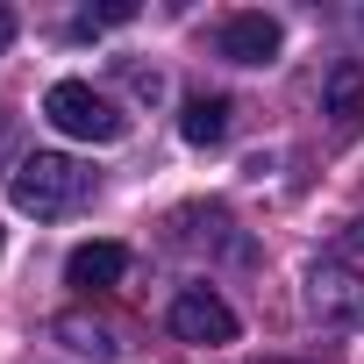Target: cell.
I'll list each match as a JSON object with an SVG mask.
<instances>
[{"instance_id":"obj_1","label":"cell","mask_w":364,"mask_h":364,"mask_svg":"<svg viewBox=\"0 0 364 364\" xmlns=\"http://www.w3.org/2000/svg\"><path fill=\"white\" fill-rule=\"evenodd\" d=\"M8 193H15L22 215H36V222H65V215H79V208L93 200V171H86L79 157H65V150H36V157L15 164Z\"/></svg>"},{"instance_id":"obj_2","label":"cell","mask_w":364,"mask_h":364,"mask_svg":"<svg viewBox=\"0 0 364 364\" xmlns=\"http://www.w3.org/2000/svg\"><path fill=\"white\" fill-rule=\"evenodd\" d=\"M43 114H50L65 136H79V143H122V129H129V114H122L107 93H93L86 79H58V86L43 93Z\"/></svg>"},{"instance_id":"obj_3","label":"cell","mask_w":364,"mask_h":364,"mask_svg":"<svg viewBox=\"0 0 364 364\" xmlns=\"http://www.w3.org/2000/svg\"><path fill=\"white\" fill-rule=\"evenodd\" d=\"M171 336L178 343H236V314H229V300L222 293H208V286H186L171 300Z\"/></svg>"},{"instance_id":"obj_4","label":"cell","mask_w":364,"mask_h":364,"mask_svg":"<svg viewBox=\"0 0 364 364\" xmlns=\"http://www.w3.org/2000/svg\"><path fill=\"white\" fill-rule=\"evenodd\" d=\"M279 43H286V29H279L272 15H229V22H222V58H229V65H272Z\"/></svg>"},{"instance_id":"obj_5","label":"cell","mask_w":364,"mask_h":364,"mask_svg":"<svg viewBox=\"0 0 364 364\" xmlns=\"http://www.w3.org/2000/svg\"><path fill=\"white\" fill-rule=\"evenodd\" d=\"M122 272H129V250H122V243H79V250L65 257V279H72L79 293L122 286Z\"/></svg>"},{"instance_id":"obj_6","label":"cell","mask_w":364,"mask_h":364,"mask_svg":"<svg viewBox=\"0 0 364 364\" xmlns=\"http://www.w3.org/2000/svg\"><path fill=\"white\" fill-rule=\"evenodd\" d=\"M321 114L336 122V136H357V129H364V65H336V72H328Z\"/></svg>"},{"instance_id":"obj_7","label":"cell","mask_w":364,"mask_h":364,"mask_svg":"<svg viewBox=\"0 0 364 364\" xmlns=\"http://www.w3.org/2000/svg\"><path fill=\"white\" fill-rule=\"evenodd\" d=\"M178 136H186V143H222L229 136V100L222 93H193L186 114H178Z\"/></svg>"},{"instance_id":"obj_8","label":"cell","mask_w":364,"mask_h":364,"mask_svg":"<svg viewBox=\"0 0 364 364\" xmlns=\"http://www.w3.org/2000/svg\"><path fill=\"white\" fill-rule=\"evenodd\" d=\"M314 307L321 314H350V307H364V293H357L350 272H314Z\"/></svg>"},{"instance_id":"obj_9","label":"cell","mask_w":364,"mask_h":364,"mask_svg":"<svg viewBox=\"0 0 364 364\" xmlns=\"http://www.w3.org/2000/svg\"><path fill=\"white\" fill-rule=\"evenodd\" d=\"M58 336H65L72 350H86V357H114V336H107V328H93V321H79V314H65V321H58Z\"/></svg>"},{"instance_id":"obj_10","label":"cell","mask_w":364,"mask_h":364,"mask_svg":"<svg viewBox=\"0 0 364 364\" xmlns=\"http://www.w3.org/2000/svg\"><path fill=\"white\" fill-rule=\"evenodd\" d=\"M15 136H22V129H15V114H8V107H0V164H8V157H15Z\"/></svg>"},{"instance_id":"obj_11","label":"cell","mask_w":364,"mask_h":364,"mask_svg":"<svg viewBox=\"0 0 364 364\" xmlns=\"http://www.w3.org/2000/svg\"><path fill=\"white\" fill-rule=\"evenodd\" d=\"M8 43H15V15L0 8V58H8Z\"/></svg>"},{"instance_id":"obj_12","label":"cell","mask_w":364,"mask_h":364,"mask_svg":"<svg viewBox=\"0 0 364 364\" xmlns=\"http://www.w3.org/2000/svg\"><path fill=\"white\" fill-rule=\"evenodd\" d=\"M350 243H357V250H364V215H357V222H350Z\"/></svg>"},{"instance_id":"obj_13","label":"cell","mask_w":364,"mask_h":364,"mask_svg":"<svg viewBox=\"0 0 364 364\" xmlns=\"http://www.w3.org/2000/svg\"><path fill=\"white\" fill-rule=\"evenodd\" d=\"M257 364H293V357H257Z\"/></svg>"},{"instance_id":"obj_14","label":"cell","mask_w":364,"mask_h":364,"mask_svg":"<svg viewBox=\"0 0 364 364\" xmlns=\"http://www.w3.org/2000/svg\"><path fill=\"white\" fill-rule=\"evenodd\" d=\"M0 243H8V229H0Z\"/></svg>"}]
</instances>
